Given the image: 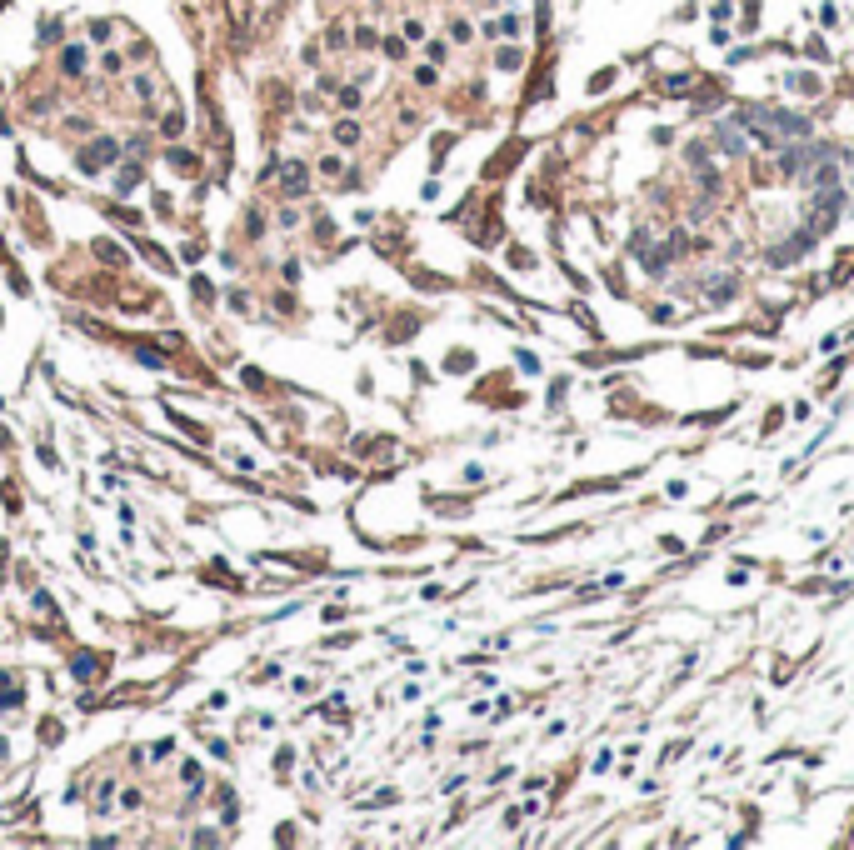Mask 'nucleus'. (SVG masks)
Masks as SVG:
<instances>
[{
	"label": "nucleus",
	"mask_w": 854,
	"mask_h": 850,
	"mask_svg": "<svg viewBox=\"0 0 854 850\" xmlns=\"http://www.w3.org/2000/svg\"><path fill=\"white\" fill-rule=\"evenodd\" d=\"M305 180H310V170H305L300 160H285V165H280V190H285V196H290V200H300V196H305V190H310Z\"/></svg>",
	"instance_id": "nucleus-1"
},
{
	"label": "nucleus",
	"mask_w": 854,
	"mask_h": 850,
	"mask_svg": "<svg viewBox=\"0 0 854 850\" xmlns=\"http://www.w3.org/2000/svg\"><path fill=\"white\" fill-rule=\"evenodd\" d=\"M495 66H500V70H520V50H500Z\"/></svg>",
	"instance_id": "nucleus-8"
},
{
	"label": "nucleus",
	"mask_w": 854,
	"mask_h": 850,
	"mask_svg": "<svg viewBox=\"0 0 854 850\" xmlns=\"http://www.w3.org/2000/svg\"><path fill=\"white\" fill-rule=\"evenodd\" d=\"M335 140H340V145H355V140H360V125H355V120H340V125H335Z\"/></svg>",
	"instance_id": "nucleus-6"
},
{
	"label": "nucleus",
	"mask_w": 854,
	"mask_h": 850,
	"mask_svg": "<svg viewBox=\"0 0 854 850\" xmlns=\"http://www.w3.org/2000/svg\"><path fill=\"white\" fill-rule=\"evenodd\" d=\"M719 145H724L730 155H739V151H744V135L735 131V125H719Z\"/></svg>",
	"instance_id": "nucleus-5"
},
{
	"label": "nucleus",
	"mask_w": 854,
	"mask_h": 850,
	"mask_svg": "<svg viewBox=\"0 0 854 850\" xmlns=\"http://www.w3.org/2000/svg\"><path fill=\"white\" fill-rule=\"evenodd\" d=\"M95 811H110V780H100V791H95Z\"/></svg>",
	"instance_id": "nucleus-9"
},
{
	"label": "nucleus",
	"mask_w": 854,
	"mask_h": 850,
	"mask_svg": "<svg viewBox=\"0 0 854 850\" xmlns=\"http://www.w3.org/2000/svg\"><path fill=\"white\" fill-rule=\"evenodd\" d=\"M115 155H120V145H115V140H95L90 151L80 155V170H100V165H110Z\"/></svg>",
	"instance_id": "nucleus-2"
},
{
	"label": "nucleus",
	"mask_w": 854,
	"mask_h": 850,
	"mask_svg": "<svg viewBox=\"0 0 854 850\" xmlns=\"http://www.w3.org/2000/svg\"><path fill=\"white\" fill-rule=\"evenodd\" d=\"M375 40H380V35H375L370 26H360V30H355V46H365V50H370V46H375Z\"/></svg>",
	"instance_id": "nucleus-10"
},
{
	"label": "nucleus",
	"mask_w": 854,
	"mask_h": 850,
	"mask_svg": "<svg viewBox=\"0 0 854 850\" xmlns=\"http://www.w3.org/2000/svg\"><path fill=\"white\" fill-rule=\"evenodd\" d=\"M70 670H75V680H95V675H100V655H90V650L75 655V665H70Z\"/></svg>",
	"instance_id": "nucleus-4"
},
{
	"label": "nucleus",
	"mask_w": 854,
	"mask_h": 850,
	"mask_svg": "<svg viewBox=\"0 0 854 850\" xmlns=\"http://www.w3.org/2000/svg\"><path fill=\"white\" fill-rule=\"evenodd\" d=\"M60 70H66V75H80V70H85V46H66V50H60Z\"/></svg>",
	"instance_id": "nucleus-3"
},
{
	"label": "nucleus",
	"mask_w": 854,
	"mask_h": 850,
	"mask_svg": "<svg viewBox=\"0 0 854 850\" xmlns=\"http://www.w3.org/2000/svg\"><path fill=\"white\" fill-rule=\"evenodd\" d=\"M385 55H390V60H405V40H385Z\"/></svg>",
	"instance_id": "nucleus-11"
},
{
	"label": "nucleus",
	"mask_w": 854,
	"mask_h": 850,
	"mask_svg": "<svg viewBox=\"0 0 854 850\" xmlns=\"http://www.w3.org/2000/svg\"><path fill=\"white\" fill-rule=\"evenodd\" d=\"M135 180H140V170L130 165V170H120V176H115V190H120V196H130V190H135Z\"/></svg>",
	"instance_id": "nucleus-7"
}]
</instances>
